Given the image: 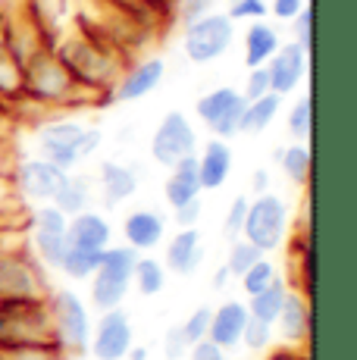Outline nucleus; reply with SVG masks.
<instances>
[{
    "instance_id": "obj_41",
    "label": "nucleus",
    "mask_w": 357,
    "mask_h": 360,
    "mask_svg": "<svg viewBox=\"0 0 357 360\" xmlns=\"http://www.w3.org/2000/svg\"><path fill=\"white\" fill-rule=\"evenodd\" d=\"M22 207H25V204H22V198H19V191H16V182H13V172L0 166V213L13 219L19 210H22Z\"/></svg>"
},
{
    "instance_id": "obj_48",
    "label": "nucleus",
    "mask_w": 357,
    "mask_h": 360,
    "mask_svg": "<svg viewBox=\"0 0 357 360\" xmlns=\"http://www.w3.org/2000/svg\"><path fill=\"white\" fill-rule=\"evenodd\" d=\"M304 6H307L304 0H270V4H266V10H270V16L279 19V22H292V19L298 16Z\"/></svg>"
},
{
    "instance_id": "obj_24",
    "label": "nucleus",
    "mask_w": 357,
    "mask_h": 360,
    "mask_svg": "<svg viewBox=\"0 0 357 360\" xmlns=\"http://www.w3.org/2000/svg\"><path fill=\"white\" fill-rule=\"evenodd\" d=\"M141 254L129 245H107L100 251L98 260V273L94 276H104V279L122 282V285H132V273H135V263H138Z\"/></svg>"
},
{
    "instance_id": "obj_47",
    "label": "nucleus",
    "mask_w": 357,
    "mask_h": 360,
    "mask_svg": "<svg viewBox=\"0 0 357 360\" xmlns=\"http://www.w3.org/2000/svg\"><path fill=\"white\" fill-rule=\"evenodd\" d=\"M100 144H104V131H100V126H88L85 122V131H82V138H79V163L91 160V157L100 150Z\"/></svg>"
},
{
    "instance_id": "obj_18",
    "label": "nucleus",
    "mask_w": 357,
    "mask_h": 360,
    "mask_svg": "<svg viewBox=\"0 0 357 360\" xmlns=\"http://www.w3.org/2000/svg\"><path fill=\"white\" fill-rule=\"evenodd\" d=\"M135 191H138V172H135V166L116 163V160L100 163L98 195L107 210H116V207H122L126 200H132Z\"/></svg>"
},
{
    "instance_id": "obj_56",
    "label": "nucleus",
    "mask_w": 357,
    "mask_h": 360,
    "mask_svg": "<svg viewBox=\"0 0 357 360\" xmlns=\"http://www.w3.org/2000/svg\"><path fill=\"white\" fill-rule=\"evenodd\" d=\"M10 229V217H4V213H0V232H6Z\"/></svg>"
},
{
    "instance_id": "obj_54",
    "label": "nucleus",
    "mask_w": 357,
    "mask_h": 360,
    "mask_svg": "<svg viewBox=\"0 0 357 360\" xmlns=\"http://www.w3.org/2000/svg\"><path fill=\"white\" fill-rule=\"evenodd\" d=\"M148 357H150V351L144 348V345H132L129 354H126V360H148Z\"/></svg>"
},
{
    "instance_id": "obj_38",
    "label": "nucleus",
    "mask_w": 357,
    "mask_h": 360,
    "mask_svg": "<svg viewBox=\"0 0 357 360\" xmlns=\"http://www.w3.org/2000/svg\"><path fill=\"white\" fill-rule=\"evenodd\" d=\"M0 360H70L57 345H32V348H0Z\"/></svg>"
},
{
    "instance_id": "obj_2",
    "label": "nucleus",
    "mask_w": 357,
    "mask_h": 360,
    "mask_svg": "<svg viewBox=\"0 0 357 360\" xmlns=\"http://www.w3.org/2000/svg\"><path fill=\"white\" fill-rule=\"evenodd\" d=\"M22 75H25V98L44 110H79L85 103H98L100 107V101L94 94H88L85 88L75 85L70 69L60 63V57L53 53L51 44L41 47L25 60Z\"/></svg>"
},
{
    "instance_id": "obj_4",
    "label": "nucleus",
    "mask_w": 357,
    "mask_h": 360,
    "mask_svg": "<svg viewBox=\"0 0 357 360\" xmlns=\"http://www.w3.org/2000/svg\"><path fill=\"white\" fill-rule=\"evenodd\" d=\"M51 279L32 257L29 245L0 248V304L6 301H47Z\"/></svg>"
},
{
    "instance_id": "obj_7",
    "label": "nucleus",
    "mask_w": 357,
    "mask_h": 360,
    "mask_svg": "<svg viewBox=\"0 0 357 360\" xmlns=\"http://www.w3.org/2000/svg\"><path fill=\"white\" fill-rule=\"evenodd\" d=\"M245 101L242 91L232 85H219L210 88L207 94H201L195 103V116L201 120V126L210 131V138H229L242 135V113H245Z\"/></svg>"
},
{
    "instance_id": "obj_17",
    "label": "nucleus",
    "mask_w": 357,
    "mask_h": 360,
    "mask_svg": "<svg viewBox=\"0 0 357 360\" xmlns=\"http://www.w3.org/2000/svg\"><path fill=\"white\" fill-rule=\"evenodd\" d=\"M197 182H201V191H219L232 176V148L223 138H210L207 144L197 148Z\"/></svg>"
},
{
    "instance_id": "obj_44",
    "label": "nucleus",
    "mask_w": 357,
    "mask_h": 360,
    "mask_svg": "<svg viewBox=\"0 0 357 360\" xmlns=\"http://www.w3.org/2000/svg\"><path fill=\"white\" fill-rule=\"evenodd\" d=\"M191 342L185 338L182 332V323H176V326H169L167 332H163V357L167 360H182L185 354H188Z\"/></svg>"
},
{
    "instance_id": "obj_6",
    "label": "nucleus",
    "mask_w": 357,
    "mask_h": 360,
    "mask_svg": "<svg viewBox=\"0 0 357 360\" xmlns=\"http://www.w3.org/2000/svg\"><path fill=\"white\" fill-rule=\"evenodd\" d=\"M232 41H235V22L226 13L210 10L201 19L185 25L182 51L195 66H207V63H216L219 57H226Z\"/></svg>"
},
{
    "instance_id": "obj_55",
    "label": "nucleus",
    "mask_w": 357,
    "mask_h": 360,
    "mask_svg": "<svg viewBox=\"0 0 357 360\" xmlns=\"http://www.w3.org/2000/svg\"><path fill=\"white\" fill-rule=\"evenodd\" d=\"M6 38H10V19L0 16V51L6 47Z\"/></svg>"
},
{
    "instance_id": "obj_11",
    "label": "nucleus",
    "mask_w": 357,
    "mask_h": 360,
    "mask_svg": "<svg viewBox=\"0 0 357 360\" xmlns=\"http://www.w3.org/2000/svg\"><path fill=\"white\" fill-rule=\"evenodd\" d=\"M135 345L132 316L122 307L104 310L98 323H91V342H88V354L94 360H126L129 348Z\"/></svg>"
},
{
    "instance_id": "obj_36",
    "label": "nucleus",
    "mask_w": 357,
    "mask_h": 360,
    "mask_svg": "<svg viewBox=\"0 0 357 360\" xmlns=\"http://www.w3.org/2000/svg\"><path fill=\"white\" fill-rule=\"evenodd\" d=\"M66 217L63 210H57L53 204H29V229L38 232H66Z\"/></svg>"
},
{
    "instance_id": "obj_16",
    "label": "nucleus",
    "mask_w": 357,
    "mask_h": 360,
    "mask_svg": "<svg viewBox=\"0 0 357 360\" xmlns=\"http://www.w3.org/2000/svg\"><path fill=\"white\" fill-rule=\"evenodd\" d=\"M311 323H313L311 297H304V295L288 288L283 310H279L276 323H273V332H276L283 342L292 345V348H301L304 342H311Z\"/></svg>"
},
{
    "instance_id": "obj_5",
    "label": "nucleus",
    "mask_w": 357,
    "mask_h": 360,
    "mask_svg": "<svg viewBox=\"0 0 357 360\" xmlns=\"http://www.w3.org/2000/svg\"><path fill=\"white\" fill-rule=\"evenodd\" d=\"M288 229H292V217H288V204L279 195L266 191V195L251 198L248 217L242 226V238L257 245L264 254H273L285 245Z\"/></svg>"
},
{
    "instance_id": "obj_20",
    "label": "nucleus",
    "mask_w": 357,
    "mask_h": 360,
    "mask_svg": "<svg viewBox=\"0 0 357 360\" xmlns=\"http://www.w3.org/2000/svg\"><path fill=\"white\" fill-rule=\"evenodd\" d=\"M245 323H248V307H245V301H235V297H232V301H223L219 307H214L207 338L216 345V348H223L226 354H229V351H235L238 342H242Z\"/></svg>"
},
{
    "instance_id": "obj_13",
    "label": "nucleus",
    "mask_w": 357,
    "mask_h": 360,
    "mask_svg": "<svg viewBox=\"0 0 357 360\" xmlns=\"http://www.w3.org/2000/svg\"><path fill=\"white\" fill-rule=\"evenodd\" d=\"M307 69H311V53H307L304 47H298L294 41L279 44V51L273 53L270 63H266V72H270V91L279 94V98L292 94L294 88L304 82Z\"/></svg>"
},
{
    "instance_id": "obj_39",
    "label": "nucleus",
    "mask_w": 357,
    "mask_h": 360,
    "mask_svg": "<svg viewBox=\"0 0 357 360\" xmlns=\"http://www.w3.org/2000/svg\"><path fill=\"white\" fill-rule=\"evenodd\" d=\"M226 16L232 22H257V19L270 16V10H266V0H229Z\"/></svg>"
},
{
    "instance_id": "obj_22",
    "label": "nucleus",
    "mask_w": 357,
    "mask_h": 360,
    "mask_svg": "<svg viewBox=\"0 0 357 360\" xmlns=\"http://www.w3.org/2000/svg\"><path fill=\"white\" fill-rule=\"evenodd\" d=\"M279 44H283V34H279L276 25H270L266 19L248 22V29H245V66H266L273 53L279 51Z\"/></svg>"
},
{
    "instance_id": "obj_51",
    "label": "nucleus",
    "mask_w": 357,
    "mask_h": 360,
    "mask_svg": "<svg viewBox=\"0 0 357 360\" xmlns=\"http://www.w3.org/2000/svg\"><path fill=\"white\" fill-rule=\"evenodd\" d=\"M22 10H25V0H0V16H6V19L19 16Z\"/></svg>"
},
{
    "instance_id": "obj_27",
    "label": "nucleus",
    "mask_w": 357,
    "mask_h": 360,
    "mask_svg": "<svg viewBox=\"0 0 357 360\" xmlns=\"http://www.w3.org/2000/svg\"><path fill=\"white\" fill-rule=\"evenodd\" d=\"M66 232H38L32 229L29 235V251L44 269H60L63 263V254H66Z\"/></svg>"
},
{
    "instance_id": "obj_1",
    "label": "nucleus",
    "mask_w": 357,
    "mask_h": 360,
    "mask_svg": "<svg viewBox=\"0 0 357 360\" xmlns=\"http://www.w3.org/2000/svg\"><path fill=\"white\" fill-rule=\"evenodd\" d=\"M53 53L60 57V63L70 69V75L75 79V85L85 88L88 94L104 103H113L110 101V91H113L116 79L122 75V63L119 51L110 38H100L94 29H79L75 34H66V38L53 41Z\"/></svg>"
},
{
    "instance_id": "obj_46",
    "label": "nucleus",
    "mask_w": 357,
    "mask_h": 360,
    "mask_svg": "<svg viewBox=\"0 0 357 360\" xmlns=\"http://www.w3.org/2000/svg\"><path fill=\"white\" fill-rule=\"evenodd\" d=\"M201 217H204V200L201 198L188 200V204H182V207L173 210L176 229H197V226H201Z\"/></svg>"
},
{
    "instance_id": "obj_29",
    "label": "nucleus",
    "mask_w": 357,
    "mask_h": 360,
    "mask_svg": "<svg viewBox=\"0 0 357 360\" xmlns=\"http://www.w3.org/2000/svg\"><path fill=\"white\" fill-rule=\"evenodd\" d=\"M22 98H25L22 63L4 47V51H0V107H13V103Z\"/></svg>"
},
{
    "instance_id": "obj_43",
    "label": "nucleus",
    "mask_w": 357,
    "mask_h": 360,
    "mask_svg": "<svg viewBox=\"0 0 357 360\" xmlns=\"http://www.w3.org/2000/svg\"><path fill=\"white\" fill-rule=\"evenodd\" d=\"M288 25H292V41L311 53V44H313V10H311V4H307Z\"/></svg>"
},
{
    "instance_id": "obj_49",
    "label": "nucleus",
    "mask_w": 357,
    "mask_h": 360,
    "mask_svg": "<svg viewBox=\"0 0 357 360\" xmlns=\"http://www.w3.org/2000/svg\"><path fill=\"white\" fill-rule=\"evenodd\" d=\"M188 360H226V351L216 348L210 338H201V342H195L188 348V354H185Z\"/></svg>"
},
{
    "instance_id": "obj_30",
    "label": "nucleus",
    "mask_w": 357,
    "mask_h": 360,
    "mask_svg": "<svg viewBox=\"0 0 357 360\" xmlns=\"http://www.w3.org/2000/svg\"><path fill=\"white\" fill-rule=\"evenodd\" d=\"M167 266H163V260L157 257H138V263H135V273H132V285L135 292H138L141 297H157L167 288Z\"/></svg>"
},
{
    "instance_id": "obj_37",
    "label": "nucleus",
    "mask_w": 357,
    "mask_h": 360,
    "mask_svg": "<svg viewBox=\"0 0 357 360\" xmlns=\"http://www.w3.org/2000/svg\"><path fill=\"white\" fill-rule=\"evenodd\" d=\"M273 338H276V332H273V323L254 320V316L248 314V323H245V329H242V342H238V348L266 351L273 345Z\"/></svg>"
},
{
    "instance_id": "obj_45",
    "label": "nucleus",
    "mask_w": 357,
    "mask_h": 360,
    "mask_svg": "<svg viewBox=\"0 0 357 360\" xmlns=\"http://www.w3.org/2000/svg\"><path fill=\"white\" fill-rule=\"evenodd\" d=\"M264 94H273L270 91V72H266V66L248 69V79H245L242 98L245 101H257V98H264Z\"/></svg>"
},
{
    "instance_id": "obj_34",
    "label": "nucleus",
    "mask_w": 357,
    "mask_h": 360,
    "mask_svg": "<svg viewBox=\"0 0 357 360\" xmlns=\"http://www.w3.org/2000/svg\"><path fill=\"white\" fill-rule=\"evenodd\" d=\"M285 126H288V135H292L294 141L311 144V129H313V101H311V94H304V98H298L292 103Z\"/></svg>"
},
{
    "instance_id": "obj_28",
    "label": "nucleus",
    "mask_w": 357,
    "mask_h": 360,
    "mask_svg": "<svg viewBox=\"0 0 357 360\" xmlns=\"http://www.w3.org/2000/svg\"><path fill=\"white\" fill-rule=\"evenodd\" d=\"M285 295H288V285L283 279L270 282L266 288H260L257 295H248V314L254 316V320H264V323H276L279 310H283L285 304Z\"/></svg>"
},
{
    "instance_id": "obj_25",
    "label": "nucleus",
    "mask_w": 357,
    "mask_h": 360,
    "mask_svg": "<svg viewBox=\"0 0 357 360\" xmlns=\"http://www.w3.org/2000/svg\"><path fill=\"white\" fill-rule=\"evenodd\" d=\"M91 200H94V182L82 172H70L63 182V188L57 191V198L51 200L57 210H63L66 217H75L82 210H91Z\"/></svg>"
},
{
    "instance_id": "obj_8",
    "label": "nucleus",
    "mask_w": 357,
    "mask_h": 360,
    "mask_svg": "<svg viewBox=\"0 0 357 360\" xmlns=\"http://www.w3.org/2000/svg\"><path fill=\"white\" fill-rule=\"evenodd\" d=\"M197 148H201L197 131L188 116L178 113V110H169L160 120V126H157L154 138H150V157L160 166H167V169L176 166L178 160H185V157L197 154Z\"/></svg>"
},
{
    "instance_id": "obj_3",
    "label": "nucleus",
    "mask_w": 357,
    "mask_h": 360,
    "mask_svg": "<svg viewBox=\"0 0 357 360\" xmlns=\"http://www.w3.org/2000/svg\"><path fill=\"white\" fill-rule=\"evenodd\" d=\"M47 314H51L53 342L66 357H85L91 342V314L72 288H51L47 295Z\"/></svg>"
},
{
    "instance_id": "obj_21",
    "label": "nucleus",
    "mask_w": 357,
    "mask_h": 360,
    "mask_svg": "<svg viewBox=\"0 0 357 360\" xmlns=\"http://www.w3.org/2000/svg\"><path fill=\"white\" fill-rule=\"evenodd\" d=\"M195 198H201V182H197V157L191 154L176 166H169V176L163 182V200L176 210V207L188 204Z\"/></svg>"
},
{
    "instance_id": "obj_42",
    "label": "nucleus",
    "mask_w": 357,
    "mask_h": 360,
    "mask_svg": "<svg viewBox=\"0 0 357 360\" xmlns=\"http://www.w3.org/2000/svg\"><path fill=\"white\" fill-rule=\"evenodd\" d=\"M248 204H251L248 195L232 198L229 210H226V217H223V235H226V238H238V235H242L245 217H248Z\"/></svg>"
},
{
    "instance_id": "obj_9",
    "label": "nucleus",
    "mask_w": 357,
    "mask_h": 360,
    "mask_svg": "<svg viewBox=\"0 0 357 360\" xmlns=\"http://www.w3.org/2000/svg\"><path fill=\"white\" fill-rule=\"evenodd\" d=\"M85 131V122L79 120H47L35 135V157L60 166V169H72L79 166V138Z\"/></svg>"
},
{
    "instance_id": "obj_15",
    "label": "nucleus",
    "mask_w": 357,
    "mask_h": 360,
    "mask_svg": "<svg viewBox=\"0 0 357 360\" xmlns=\"http://www.w3.org/2000/svg\"><path fill=\"white\" fill-rule=\"evenodd\" d=\"M204 254H207V245H204L201 229H178L167 241L163 266H167V273L176 276H195L204 263Z\"/></svg>"
},
{
    "instance_id": "obj_40",
    "label": "nucleus",
    "mask_w": 357,
    "mask_h": 360,
    "mask_svg": "<svg viewBox=\"0 0 357 360\" xmlns=\"http://www.w3.org/2000/svg\"><path fill=\"white\" fill-rule=\"evenodd\" d=\"M210 316H214V307H207V304H201V307H195V310H191V314L182 320V332H185V338H188L191 345H195V342H201V338H207Z\"/></svg>"
},
{
    "instance_id": "obj_32",
    "label": "nucleus",
    "mask_w": 357,
    "mask_h": 360,
    "mask_svg": "<svg viewBox=\"0 0 357 360\" xmlns=\"http://www.w3.org/2000/svg\"><path fill=\"white\" fill-rule=\"evenodd\" d=\"M98 260L100 251H82V248H66L63 263H60V273L72 282H88L98 273Z\"/></svg>"
},
{
    "instance_id": "obj_23",
    "label": "nucleus",
    "mask_w": 357,
    "mask_h": 360,
    "mask_svg": "<svg viewBox=\"0 0 357 360\" xmlns=\"http://www.w3.org/2000/svg\"><path fill=\"white\" fill-rule=\"evenodd\" d=\"M276 163L283 166V176L298 188H307L313 176V154H311V144L307 141H294L288 148H276L273 150Z\"/></svg>"
},
{
    "instance_id": "obj_14",
    "label": "nucleus",
    "mask_w": 357,
    "mask_h": 360,
    "mask_svg": "<svg viewBox=\"0 0 357 360\" xmlns=\"http://www.w3.org/2000/svg\"><path fill=\"white\" fill-rule=\"evenodd\" d=\"M167 238V217L150 207H135L122 217V245L135 248L138 254L154 251Z\"/></svg>"
},
{
    "instance_id": "obj_50",
    "label": "nucleus",
    "mask_w": 357,
    "mask_h": 360,
    "mask_svg": "<svg viewBox=\"0 0 357 360\" xmlns=\"http://www.w3.org/2000/svg\"><path fill=\"white\" fill-rule=\"evenodd\" d=\"M270 191V169H254V176H251V195L257 198V195H266Z\"/></svg>"
},
{
    "instance_id": "obj_10",
    "label": "nucleus",
    "mask_w": 357,
    "mask_h": 360,
    "mask_svg": "<svg viewBox=\"0 0 357 360\" xmlns=\"http://www.w3.org/2000/svg\"><path fill=\"white\" fill-rule=\"evenodd\" d=\"M10 172L22 204H51L72 169H60V166L41 160V157H29V160H19Z\"/></svg>"
},
{
    "instance_id": "obj_33",
    "label": "nucleus",
    "mask_w": 357,
    "mask_h": 360,
    "mask_svg": "<svg viewBox=\"0 0 357 360\" xmlns=\"http://www.w3.org/2000/svg\"><path fill=\"white\" fill-rule=\"evenodd\" d=\"M264 257V251H260L257 245H251L248 238H229V251H226V269L232 273V279H238V276L245 273V269H251L254 263Z\"/></svg>"
},
{
    "instance_id": "obj_31",
    "label": "nucleus",
    "mask_w": 357,
    "mask_h": 360,
    "mask_svg": "<svg viewBox=\"0 0 357 360\" xmlns=\"http://www.w3.org/2000/svg\"><path fill=\"white\" fill-rule=\"evenodd\" d=\"M88 304H91L94 310H116L126 304V295H129V285H122V282H113V279H104V276H91L88 279Z\"/></svg>"
},
{
    "instance_id": "obj_53",
    "label": "nucleus",
    "mask_w": 357,
    "mask_h": 360,
    "mask_svg": "<svg viewBox=\"0 0 357 360\" xmlns=\"http://www.w3.org/2000/svg\"><path fill=\"white\" fill-rule=\"evenodd\" d=\"M232 279V273L226 269V263L223 266H216V273H214V288H226V282Z\"/></svg>"
},
{
    "instance_id": "obj_19",
    "label": "nucleus",
    "mask_w": 357,
    "mask_h": 360,
    "mask_svg": "<svg viewBox=\"0 0 357 360\" xmlns=\"http://www.w3.org/2000/svg\"><path fill=\"white\" fill-rule=\"evenodd\" d=\"M110 241H113V226L98 210H82L75 217H70V223H66V245L70 248L104 251Z\"/></svg>"
},
{
    "instance_id": "obj_12",
    "label": "nucleus",
    "mask_w": 357,
    "mask_h": 360,
    "mask_svg": "<svg viewBox=\"0 0 357 360\" xmlns=\"http://www.w3.org/2000/svg\"><path fill=\"white\" fill-rule=\"evenodd\" d=\"M167 79V60L160 57H148L141 63H132L122 69V75L116 79L113 91H110V101L113 103H135L141 98H148L150 91L163 85Z\"/></svg>"
},
{
    "instance_id": "obj_52",
    "label": "nucleus",
    "mask_w": 357,
    "mask_h": 360,
    "mask_svg": "<svg viewBox=\"0 0 357 360\" xmlns=\"http://www.w3.org/2000/svg\"><path fill=\"white\" fill-rule=\"evenodd\" d=\"M266 360H311L301 348H285V351H276V354H270Z\"/></svg>"
},
{
    "instance_id": "obj_35",
    "label": "nucleus",
    "mask_w": 357,
    "mask_h": 360,
    "mask_svg": "<svg viewBox=\"0 0 357 360\" xmlns=\"http://www.w3.org/2000/svg\"><path fill=\"white\" fill-rule=\"evenodd\" d=\"M279 279V269H276V263H273L270 257H260L257 263H254L251 269H245L242 276H238V282H242V292L245 295H257L260 288H266L270 282H276Z\"/></svg>"
},
{
    "instance_id": "obj_26",
    "label": "nucleus",
    "mask_w": 357,
    "mask_h": 360,
    "mask_svg": "<svg viewBox=\"0 0 357 360\" xmlns=\"http://www.w3.org/2000/svg\"><path fill=\"white\" fill-rule=\"evenodd\" d=\"M279 110H283V98L279 94H264L257 101H248L242 113V135H264L276 122Z\"/></svg>"
}]
</instances>
